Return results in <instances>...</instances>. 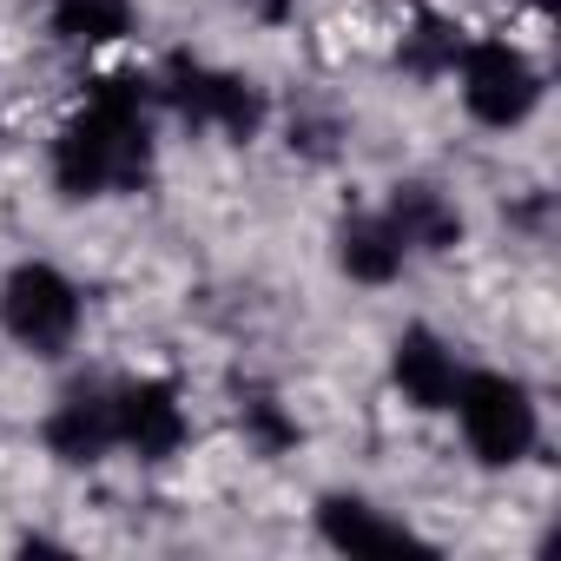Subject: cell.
<instances>
[{
	"instance_id": "obj_1",
	"label": "cell",
	"mask_w": 561,
	"mask_h": 561,
	"mask_svg": "<svg viewBox=\"0 0 561 561\" xmlns=\"http://www.w3.org/2000/svg\"><path fill=\"white\" fill-rule=\"evenodd\" d=\"M152 73H100L87 80V100L60 119L47 146V179L67 205L133 198L159 172V133H152Z\"/></svg>"
},
{
	"instance_id": "obj_2",
	"label": "cell",
	"mask_w": 561,
	"mask_h": 561,
	"mask_svg": "<svg viewBox=\"0 0 561 561\" xmlns=\"http://www.w3.org/2000/svg\"><path fill=\"white\" fill-rule=\"evenodd\" d=\"M152 100L185 126V133H211L225 146H251L264 139L271 126V100L251 73L238 67H211V60H192V54H172L159 73H152Z\"/></svg>"
},
{
	"instance_id": "obj_3",
	"label": "cell",
	"mask_w": 561,
	"mask_h": 561,
	"mask_svg": "<svg viewBox=\"0 0 561 561\" xmlns=\"http://www.w3.org/2000/svg\"><path fill=\"white\" fill-rule=\"evenodd\" d=\"M449 80H456L462 113L482 133H522L541 113V100H548V73L515 34H469L456 67H449Z\"/></svg>"
},
{
	"instance_id": "obj_4",
	"label": "cell",
	"mask_w": 561,
	"mask_h": 561,
	"mask_svg": "<svg viewBox=\"0 0 561 561\" xmlns=\"http://www.w3.org/2000/svg\"><path fill=\"white\" fill-rule=\"evenodd\" d=\"M449 416H456L462 449L482 469H522L535 456V443H541V403L515 370H469L462 364Z\"/></svg>"
},
{
	"instance_id": "obj_5",
	"label": "cell",
	"mask_w": 561,
	"mask_h": 561,
	"mask_svg": "<svg viewBox=\"0 0 561 561\" xmlns=\"http://www.w3.org/2000/svg\"><path fill=\"white\" fill-rule=\"evenodd\" d=\"M87 331V298L54 257H21L0 271V337L14 351L54 364L80 344Z\"/></svg>"
},
{
	"instance_id": "obj_6",
	"label": "cell",
	"mask_w": 561,
	"mask_h": 561,
	"mask_svg": "<svg viewBox=\"0 0 561 561\" xmlns=\"http://www.w3.org/2000/svg\"><path fill=\"white\" fill-rule=\"evenodd\" d=\"M113 436L133 462H172L192 443V403L179 390V377L165 370H139L113 383Z\"/></svg>"
},
{
	"instance_id": "obj_7",
	"label": "cell",
	"mask_w": 561,
	"mask_h": 561,
	"mask_svg": "<svg viewBox=\"0 0 561 561\" xmlns=\"http://www.w3.org/2000/svg\"><path fill=\"white\" fill-rule=\"evenodd\" d=\"M41 449L60 469H100L119 449V436H113V383H67L41 416Z\"/></svg>"
},
{
	"instance_id": "obj_8",
	"label": "cell",
	"mask_w": 561,
	"mask_h": 561,
	"mask_svg": "<svg viewBox=\"0 0 561 561\" xmlns=\"http://www.w3.org/2000/svg\"><path fill=\"white\" fill-rule=\"evenodd\" d=\"M456 383H462L456 344L436 324H403L397 344H390V390H397V403L416 410V416H449Z\"/></svg>"
},
{
	"instance_id": "obj_9",
	"label": "cell",
	"mask_w": 561,
	"mask_h": 561,
	"mask_svg": "<svg viewBox=\"0 0 561 561\" xmlns=\"http://www.w3.org/2000/svg\"><path fill=\"white\" fill-rule=\"evenodd\" d=\"M331 264L351 277V285L383 291V285H397L416 257H410V244H403V231L390 225L383 205H357V211H344L331 225Z\"/></svg>"
},
{
	"instance_id": "obj_10",
	"label": "cell",
	"mask_w": 561,
	"mask_h": 561,
	"mask_svg": "<svg viewBox=\"0 0 561 561\" xmlns=\"http://www.w3.org/2000/svg\"><path fill=\"white\" fill-rule=\"evenodd\" d=\"M383 211H390V225L403 231L410 257H449V251H462V238H469L462 198H456L449 185H436V179H397L390 198H383Z\"/></svg>"
},
{
	"instance_id": "obj_11",
	"label": "cell",
	"mask_w": 561,
	"mask_h": 561,
	"mask_svg": "<svg viewBox=\"0 0 561 561\" xmlns=\"http://www.w3.org/2000/svg\"><path fill=\"white\" fill-rule=\"evenodd\" d=\"M311 522H318L324 548H337V554H403V548H423V535L410 522H397L390 508H377L357 489H324Z\"/></svg>"
},
{
	"instance_id": "obj_12",
	"label": "cell",
	"mask_w": 561,
	"mask_h": 561,
	"mask_svg": "<svg viewBox=\"0 0 561 561\" xmlns=\"http://www.w3.org/2000/svg\"><path fill=\"white\" fill-rule=\"evenodd\" d=\"M133 27H139L133 0H47V34L73 54H106L133 41Z\"/></svg>"
},
{
	"instance_id": "obj_13",
	"label": "cell",
	"mask_w": 561,
	"mask_h": 561,
	"mask_svg": "<svg viewBox=\"0 0 561 561\" xmlns=\"http://www.w3.org/2000/svg\"><path fill=\"white\" fill-rule=\"evenodd\" d=\"M462 21H449V14H436V8H423L403 34H397V67L410 73V80H449V67H456V54H462Z\"/></svg>"
},
{
	"instance_id": "obj_14",
	"label": "cell",
	"mask_w": 561,
	"mask_h": 561,
	"mask_svg": "<svg viewBox=\"0 0 561 561\" xmlns=\"http://www.w3.org/2000/svg\"><path fill=\"white\" fill-rule=\"evenodd\" d=\"M238 436L271 462V456H291V449L305 443V423L291 416V403L277 397V390L244 383V390H238Z\"/></svg>"
},
{
	"instance_id": "obj_15",
	"label": "cell",
	"mask_w": 561,
	"mask_h": 561,
	"mask_svg": "<svg viewBox=\"0 0 561 561\" xmlns=\"http://www.w3.org/2000/svg\"><path fill=\"white\" fill-rule=\"evenodd\" d=\"M291 152L331 159V152H337V126H331V119H291Z\"/></svg>"
}]
</instances>
